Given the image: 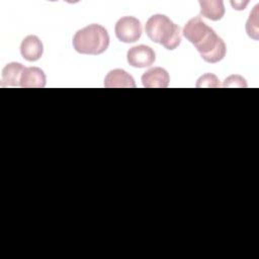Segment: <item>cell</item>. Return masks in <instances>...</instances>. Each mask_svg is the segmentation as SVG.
I'll return each mask as SVG.
<instances>
[{
    "label": "cell",
    "instance_id": "cell-2",
    "mask_svg": "<svg viewBox=\"0 0 259 259\" xmlns=\"http://www.w3.org/2000/svg\"><path fill=\"white\" fill-rule=\"evenodd\" d=\"M145 30L152 41L169 51L175 50L181 42L180 27L164 14L152 15L146 22Z\"/></svg>",
    "mask_w": 259,
    "mask_h": 259
},
{
    "label": "cell",
    "instance_id": "cell-1",
    "mask_svg": "<svg viewBox=\"0 0 259 259\" xmlns=\"http://www.w3.org/2000/svg\"><path fill=\"white\" fill-rule=\"evenodd\" d=\"M109 35L100 24H89L77 30L73 36V48L82 55L97 56L103 54L109 46Z\"/></svg>",
    "mask_w": 259,
    "mask_h": 259
},
{
    "label": "cell",
    "instance_id": "cell-5",
    "mask_svg": "<svg viewBox=\"0 0 259 259\" xmlns=\"http://www.w3.org/2000/svg\"><path fill=\"white\" fill-rule=\"evenodd\" d=\"M127 63L135 68H146L154 64L156 55L149 46L139 45L132 47L126 53Z\"/></svg>",
    "mask_w": 259,
    "mask_h": 259
},
{
    "label": "cell",
    "instance_id": "cell-3",
    "mask_svg": "<svg viewBox=\"0 0 259 259\" xmlns=\"http://www.w3.org/2000/svg\"><path fill=\"white\" fill-rule=\"evenodd\" d=\"M195 49L200 54L201 58L210 64L222 61L227 53V47L222 37L215 31H211L200 44L195 46Z\"/></svg>",
    "mask_w": 259,
    "mask_h": 259
},
{
    "label": "cell",
    "instance_id": "cell-6",
    "mask_svg": "<svg viewBox=\"0 0 259 259\" xmlns=\"http://www.w3.org/2000/svg\"><path fill=\"white\" fill-rule=\"evenodd\" d=\"M213 29L206 25L199 16L193 17L187 21L183 27V35L194 47L200 44Z\"/></svg>",
    "mask_w": 259,
    "mask_h": 259
},
{
    "label": "cell",
    "instance_id": "cell-10",
    "mask_svg": "<svg viewBox=\"0 0 259 259\" xmlns=\"http://www.w3.org/2000/svg\"><path fill=\"white\" fill-rule=\"evenodd\" d=\"M47 78L44 71L37 67L25 68L21 79L19 87L22 88H42L46 86Z\"/></svg>",
    "mask_w": 259,
    "mask_h": 259
},
{
    "label": "cell",
    "instance_id": "cell-13",
    "mask_svg": "<svg viewBox=\"0 0 259 259\" xmlns=\"http://www.w3.org/2000/svg\"><path fill=\"white\" fill-rule=\"evenodd\" d=\"M257 8L258 5H256L253 9V11L250 13L249 18L246 22V31L247 34L254 38V39H258V13H257Z\"/></svg>",
    "mask_w": 259,
    "mask_h": 259
},
{
    "label": "cell",
    "instance_id": "cell-12",
    "mask_svg": "<svg viewBox=\"0 0 259 259\" xmlns=\"http://www.w3.org/2000/svg\"><path fill=\"white\" fill-rule=\"evenodd\" d=\"M200 14L212 21H218L225 15V6L222 0H200Z\"/></svg>",
    "mask_w": 259,
    "mask_h": 259
},
{
    "label": "cell",
    "instance_id": "cell-8",
    "mask_svg": "<svg viewBox=\"0 0 259 259\" xmlns=\"http://www.w3.org/2000/svg\"><path fill=\"white\" fill-rule=\"evenodd\" d=\"M42 53V42L36 35H27L22 39L20 45V54L24 60L28 62H35L41 58Z\"/></svg>",
    "mask_w": 259,
    "mask_h": 259
},
{
    "label": "cell",
    "instance_id": "cell-14",
    "mask_svg": "<svg viewBox=\"0 0 259 259\" xmlns=\"http://www.w3.org/2000/svg\"><path fill=\"white\" fill-rule=\"evenodd\" d=\"M219 79L213 74H205L201 76L196 83V87H219Z\"/></svg>",
    "mask_w": 259,
    "mask_h": 259
},
{
    "label": "cell",
    "instance_id": "cell-7",
    "mask_svg": "<svg viewBox=\"0 0 259 259\" xmlns=\"http://www.w3.org/2000/svg\"><path fill=\"white\" fill-rule=\"evenodd\" d=\"M170 76L161 67H154L142 75V83L146 88H166L169 85Z\"/></svg>",
    "mask_w": 259,
    "mask_h": 259
},
{
    "label": "cell",
    "instance_id": "cell-9",
    "mask_svg": "<svg viewBox=\"0 0 259 259\" xmlns=\"http://www.w3.org/2000/svg\"><path fill=\"white\" fill-rule=\"evenodd\" d=\"M104 87L106 88H135L134 78L124 70L114 69L107 73L104 79Z\"/></svg>",
    "mask_w": 259,
    "mask_h": 259
},
{
    "label": "cell",
    "instance_id": "cell-11",
    "mask_svg": "<svg viewBox=\"0 0 259 259\" xmlns=\"http://www.w3.org/2000/svg\"><path fill=\"white\" fill-rule=\"evenodd\" d=\"M25 67L22 64L11 62L8 63L2 70L1 86L19 87L20 79Z\"/></svg>",
    "mask_w": 259,
    "mask_h": 259
},
{
    "label": "cell",
    "instance_id": "cell-4",
    "mask_svg": "<svg viewBox=\"0 0 259 259\" xmlns=\"http://www.w3.org/2000/svg\"><path fill=\"white\" fill-rule=\"evenodd\" d=\"M114 31L118 40L125 44L135 42L142 35V24L134 16H123L115 23Z\"/></svg>",
    "mask_w": 259,
    "mask_h": 259
}]
</instances>
